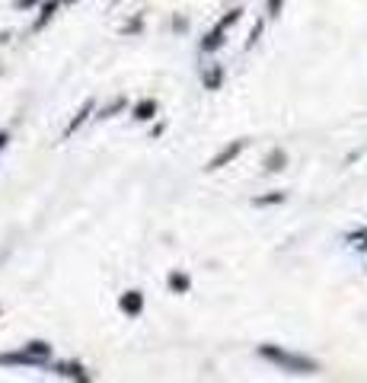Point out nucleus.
<instances>
[{"instance_id": "6e6552de", "label": "nucleus", "mask_w": 367, "mask_h": 383, "mask_svg": "<svg viewBox=\"0 0 367 383\" xmlns=\"http://www.w3.org/2000/svg\"><path fill=\"white\" fill-rule=\"evenodd\" d=\"M58 370L61 377H74V380H90V374H87V370L80 368V364H58Z\"/></svg>"}, {"instance_id": "423d86ee", "label": "nucleus", "mask_w": 367, "mask_h": 383, "mask_svg": "<svg viewBox=\"0 0 367 383\" xmlns=\"http://www.w3.org/2000/svg\"><path fill=\"white\" fill-rule=\"evenodd\" d=\"M90 115H93V99H87V103H83V105H80V112H77V115H74V121H70V125H68V131H64V137H70V135H74L77 128H80V125H83V121L90 119Z\"/></svg>"}, {"instance_id": "7ed1b4c3", "label": "nucleus", "mask_w": 367, "mask_h": 383, "mask_svg": "<svg viewBox=\"0 0 367 383\" xmlns=\"http://www.w3.org/2000/svg\"><path fill=\"white\" fill-rule=\"evenodd\" d=\"M243 147H246V141H233L230 147H224V151H220L218 157L211 160V163L204 166V170H208V173H214V170H220V166L233 163V160H237V157H240V153H243Z\"/></svg>"}, {"instance_id": "9d476101", "label": "nucleus", "mask_w": 367, "mask_h": 383, "mask_svg": "<svg viewBox=\"0 0 367 383\" xmlns=\"http://www.w3.org/2000/svg\"><path fill=\"white\" fill-rule=\"evenodd\" d=\"M220 80H224V68H220V64H218V68H211L208 74H204V87H208V90H218Z\"/></svg>"}, {"instance_id": "f03ea898", "label": "nucleus", "mask_w": 367, "mask_h": 383, "mask_svg": "<svg viewBox=\"0 0 367 383\" xmlns=\"http://www.w3.org/2000/svg\"><path fill=\"white\" fill-rule=\"evenodd\" d=\"M0 364H23V368H45L48 361H45V358H38V354H32L29 348H23V352L0 354Z\"/></svg>"}, {"instance_id": "0eeeda50", "label": "nucleus", "mask_w": 367, "mask_h": 383, "mask_svg": "<svg viewBox=\"0 0 367 383\" xmlns=\"http://www.w3.org/2000/svg\"><path fill=\"white\" fill-rule=\"evenodd\" d=\"M153 112H157V103H153V99H144V103L135 105V121H150Z\"/></svg>"}, {"instance_id": "1a4fd4ad", "label": "nucleus", "mask_w": 367, "mask_h": 383, "mask_svg": "<svg viewBox=\"0 0 367 383\" xmlns=\"http://www.w3.org/2000/svg\"><path fill=\"white\" fill-rule=\"evenodd\" d=\"M285 151H275L269 153V160H265V173H278V170H285Z\"/></svg>"}, {"instance_id": "dca6fc26", "label": "nucleus", "mask_w": 367, "mask_h": 383, "mask_svg": "<svg viewBox=\"0 0 367 383\" xmlns=\"http://www.w3.org/2000/svg\"><path fill=\"white\" fill-rule=\"evenodd\" d=\"M7 141H10V135H7V131H0V151L7 147Z\"/></svg>"}, {"instance_id": "2eb2a0df", "label": "nucleus", "mask_w": 367, "mask_h": 383, "mask_svg": "<svg viewBox=\"0 0 367 383\" xmlns=\"http://www.w3.org/2000/svg\"><path fill=\"white\" fill-rule=\"evenodd\" d=\"M278 10H281V0H269V16H278Z\"/></svg>"}, {"instance_id": "f3484780", "label": "nucleus", "mask_w": 367, "mask_h": 383, "mask_svg": "<svg viewBox=\"0 0 367 383\" xmlns=\"http://www.w3.org/2000/svg\"><path fill=\"white\" fill-rule=\"evenodd\" d=\"M64 3H77V0H64Z\"/></svg>"}, {"instance_id": "20e7f679", "label": "nucleus", "mask_w": 367, "mask_h": 383, "mask_svg": "<svg viewBox=\"0 0 367 383\" xmlns=\"http://www.w3.org/2000/svg\"><path fill=\"white\" fill-rule=\"evenodd\" d=\"M119 307H121V313H128V316H141V310H144V294H141V291L121 294Z\"/></svg>"}, {"instance_id": "ddd939ff", "label": "nucleus", "mask_w": 367, "mask_h": 383, "mask_svg": "<svg viewBox=\"0 0 367 383\" xmlns=\"http://www.w3.org/2000/svg\"><path fill=\"white\" fill-rule=\"evenodd\" d=\"M26 348H29L32 354H38V358H45V361L52 358V345H48V342H29Z\"/></svg>"}, {"instance_id": "f257e3e1", "label": "nucleus", "mask_w": 367, "mask_h": 383, "mask_svg": "<svg viewBox=\"0 0 367 383\" xmlns=\"http://www.w3.org/2000/svg\"><path fill=\"white\" fill-rule=\"evenodd\" d=\"M259 354H262L265 361H271V364H278L281 370H287V374H316V368H320L313 358L291 354V352H285V348H278V345H259Z\"/></svg>"}, {"instance_id": "39448f33", "label": "nucleus", "mask_w": 367, "mask_h": 383, "mask_svg": "<svg viewBox=\"0 0 367 383\" xmlns=\"http://www.w3.org/2000/svg\"><path fill=\"white\" fill-rule=\"evenodd\" d=\"M230 29V26H224V23H218L214 29L204 36V42H202V52H218L220 48V42H224V32Z\"/></svg>"}, {"instance_id": "9b49d317", "label": "nucleus", "mask_w": 367, "mask_h": 383, "mask_svg": "<svg viewBox=\"0 0 367 383\" xmlns=\"http://www.w3.org/2000/svg\"><path fill=\"white\" fill-rule=\"evenodd\" d=\"M54 7H58V0H48L45 7H42V16H38V20H36V26H32V32H38V29H42V26H45V23H48V20H52Z\"/></svg>"}, {"instance_id": "a211bd4d", "label": "nucleus", "mask_w": 367, "mask_h": 383, "mask_svg": "<svg viewBox=\"0 0 367 383\" xmlns=\"http://www.w3.org/2000/svg\"><path fill=\"white\" fill-rule=\"evenodd\" d=\"M115 3H121V0H112V7H115Z\"/></svg>"}, {"instance_id": "f8f14e48", "label": "nucleus", "mask_w": 367, "mask_h": 383, "mask_svg": "<svg viewBox=\"0 0 367 383\" xmlns=\"http://www.w3.org/2000/svg\"><path fill=\"white\" fill-rule=\"evenodd\" d=\"M170 287H172V291H179V294H186L188 291V278H186V275H179V271H172V275H170Z\"/></svg>"}, {"instance_id": "4468645a", "label": "nucleus", "mask_w": 367, "mask_h": 383, "mask_svg": "<svg viewBox=\"0 0 367 383\" xmlns=\"http://www.w3.org/2000/svg\"><path fill=\"white\" fill-rule=\"evenodd\" d=\"M281 202H285V192H275V195L255 198V204H259V208H265V204H281Z\"/></svg>"}]
</instances>
